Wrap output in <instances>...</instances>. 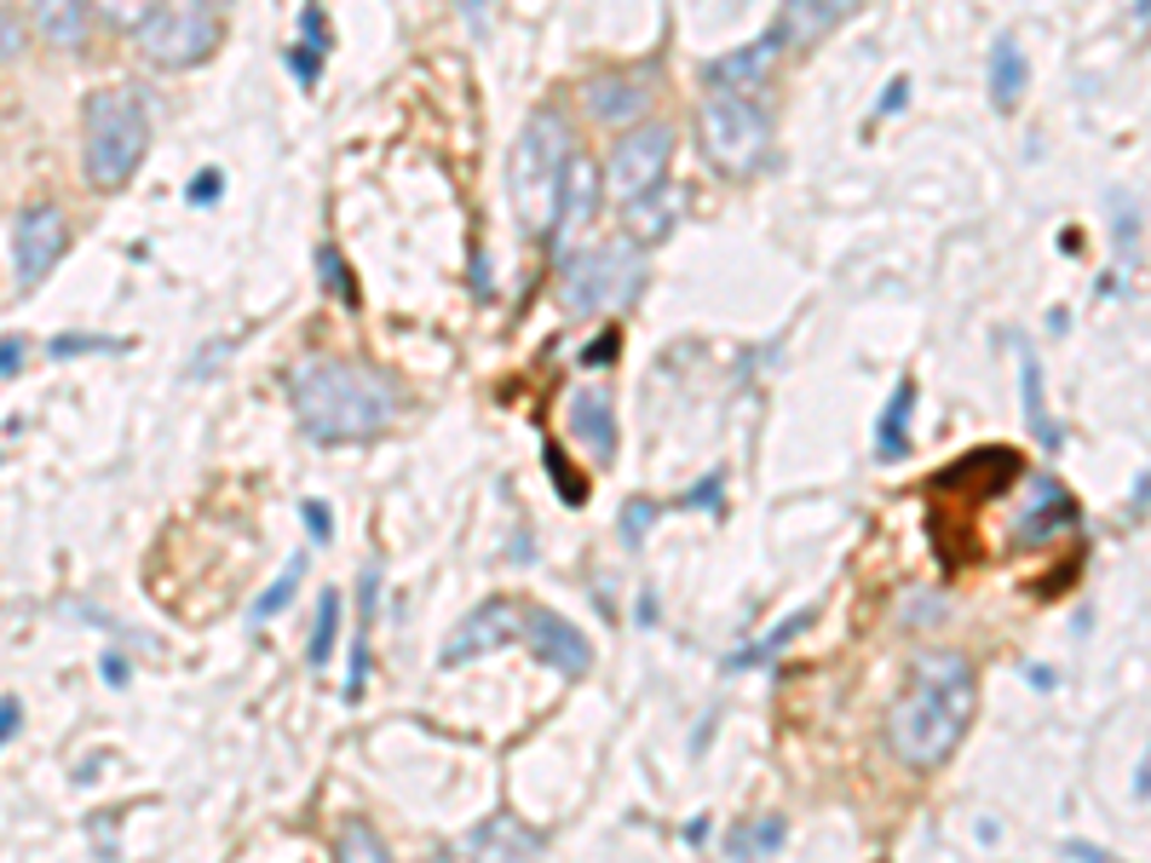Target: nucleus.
Wrapping results in <instances>:
<instances>
[{
    "label": "nucleus",
    "mask_w": 1151,
    "mask_h": 863,
    "mask_svg": "<svg viewBox=\"0 0 1151 863\" xmlns=\"http://www.w3.org/2000/svg\"><path fill=\"white\" fill-rule=\"evenodd\" d=\"M36 36L52 47V52H81L87 47V36H92V7H63V0H47V7H36Z\"/></svg>",
    "instance_id": "22"
},
{
    "label": "nucleus",
    "mask_w": 1151,
    "mask_h": 863,
    "mask_svg": "<svg viewBox=\"0 0 1151 863\" xmlns=\"http://www.w3.org/2000/svg\"><path fill=\"white\" fill-rule=\"evenodd\" d=\"M777 63H784V47H777V36L766 29V36L742 41V47H731V52H720V58H708V63H702V81H708V92L755 98V92L777 76Z\"/></svg>",
    "instance_id": "13"
},
{
    "label": "nucleus",
    "mask_w": 1151,
    "mask_h": 863,
    "mask_svg": "<svg viewBox=\"0 0 1151 863\" xmlns=\"http://www.w3.org/2000/svg\"><path fill=\"white\" fill-rule=\"evenodd\" d=\"M121 340H105V335H58V340H47V357H87V351H116Z\"/></svg>",
    "instance_id": "33"
},
{
    "label": "nucleus",
    "mask_w": 1151,
    "mask_h": 863,
    "mask_svg": "<svg viewBox=\"0 0 1151 863\" xmlns=\"http://www.w3.org/2000/svg\"><path fill=\"white\" fill-rule=\"evenodd\" d=\"M680 507H726V489H720V473H708V478H697L686 495H680Z\"/></svg>",
    "instance_id": "36"
},
{
    "label": "nucleus",
    "mask_w": 1151,
    "mask_h": 863,
    "mask_svg": "<svg viewBox=\"0 0 1151 863\" xmlns=\"http://www.w3.org/2000/svg\"><path fill=\"white\" fill-rule=\"evenodd\" d=\"M334 863H392V852L363 817H346L341 835H334Z\"/></svg>",
    "instance_id": "28"
},
{
    "label": "nucleus",
    "mask_w": 1151,
    "mask_h": 863,
    "mask_svg": "<svg viewBox=\"0 0 1151 863\" xmlns=\"http://www.w3.org/2000/svg\"><path fill=\"white\" fill-rule=\"evenodd\" d=\"M811 627V611H789L784 622L771 627V634H760V639H749V645H737L731 656H726V668L731 674H749V668H766V662H777V651H784L789 639H800Z\"/></svg>",
    "instance_id": "25"
},
{
    "label": "nucleus",
    "mask_w": 1151,
    "mask_h": 863,
    "mask_svg": "<svg viewBox=\"0 0 1151 863\" xmlns=\"http://www.w3.org/2000/svg\"><path fill=\"white\" fill-rule=\"evenodd\" d=\"M1020 397H1025V420H1031V432H1036V444L1054 455L1060 444H1065V432H1060V420L1047 415V397H1042V363H1036V351L1020 340Z\"/></svg>",
    "instance_id": "23"
},
{
    "label": "nucleus",
    "mask_w": 1151,
    "mask_h": 863,
    "mask_svg": "<svg viewBox=\"0 0 1151 863\" xmlns=\"http://www.w3.org/2000/svg\"><path fill=\"white\" fill-rule=\"evenodd\" d=\"M513 639H524V599H506V593H495V599L472 605V611L455 622V634L444 639V651H437V668H466L472 656L501 651V645H513Z\"/></svg>",
    "instance_id": "10"
},
{
    "label": "nucleus",
    "mask_w": 1151,
    "mask_h": 863,
    "mask_svg": "<svg viewBox=\"0 0 1151 863\" xmlns=\"http://www.w3.org/2000/svg\"><path fill=\"white\" fill-rule=\"evenodd\" d=\"M426 863H461V857H455V852H432Z\"/></svg>",
    "instance_id": "44"
},
{
    "label": "nucleus",
    "mask_w": 1151,
    "mask_h": 863,
    "mask_svg": "<svg viewBox=\"0 0 1151 863\" xmlns=\"http://www.w3.org/2000/svg\"><path fill=\"white\" fill-rule=\"evenodd\" d=\"M70 254V219L58 202H29L12 219V271H18V294H36L52 265Z\"/></svg>",
    "instance_id": "9"
},
{
    "label": "nucleus",
    "mask_w": 1151,
    "mask_h": 863,
    "mask_svg": "<svg viewBox=\"0 0 1151 863\" xmlns=\"http://www.w3.org/2000/svg\"><path fill=\"white\" fill-rule=\"evenodd\" d=\"M299 576H306V553H294V558H288V571H283L277 582H270V587L259 593V599H254V611H248V622H254V627L277 622V616L288 611V599L299 593Z\"/></svg>",
    "instance_id": "29"
},
{
    "label": "nucleus",
    "mask_w": 1151,
    "mask_h": 863,
    "mask_svg": "<svg viewBox=\"0 0 1151 863\" xmlns=\"http://www.w3.org/2000/svg\"><path fill=\"white\" fill-rule=\"evenodd\" d=\"M127 36L156 70H196L201 58H214L225 18L214 7H145Z\"/></svg>",
    "instance_id": "6"
},
{
    "label": "nucleus",
    "mask_w": 1151,
    "mask_h": 863,
    "mask_svg": "<svg viewBox=\"0 0 1151 863\" xmlns=\"http://www.w3.org/2000/svg\"><path fill=\"white\" fill-rule=\"evenodd\" d=\"M541 852H548L541 829L519 823L513 812L472 823V835H466V863H541Z\"/></svg>",
    "instance_id": "15"
},
{
    "label": "nucleus",
    "mask_w": 1151,
    "mask_h": 863,
    "mask_svg": "<svg viewBox=\"0 0 1151 863\" xmlns=\"http://www.w3.org/2000/svg\"><path fill=\"white\" fill-rule=\"evenodd\" d=\"M978 714V674L962 651H922L909 662V680L893 696L882 737L898 766L909 772H938L967 737Z\"/></svg>",
    "instance_id": "2"
},
{
    "label": "nucleus",
    "mask_w": 1151,
    "mask_h": 863,
    "mask_svg": "<svg viewBox=\"0 0 1151 863\" xmlns=\"http://www.w3.org/2000/svg\"><path fill=\"white\" fill-rule=\"evenodd\" d=\"M564 426H570V438L599 460V467H611V460H617V404H611V391H604V386H576L564 397Z\"/></svg>",
    "instance_id": "14"
},
{
    "label": "nucleus",
    "mask_w": 1151,
    "mask_h": 863,
    "mask_svg": "<svg viewBox=\"0 0 1151 863\" xmlns=\"http://www.w3.org/2000/svg\"><path fill=\"white\" fill-rule=\"evenodd\" d=\"M662 513H668V507H657L651 495H633V502L622 507V518H617V536H622V547H646L651 524H657Z\"/></svg>",
    "instance_id": "32"
},
{
    "label": "nucleus",
    "mask_w": 1151,
    "mask_h": 863,
    "mask_svg": "<svg viewBox=\"0 0 1151 863\" xmlns=\"http://www.w3.org/2000/svg\"><path fill=\"white\" fill-rule=\"evenodd\" d=\"M697 132H702L708 168H720V173H749L755 161L766 156V145H771V116H766V105H755V98L708 92L702 110H697Z\"/></svg>",
    "instance_id": "7"
},
{
    "label": "nucleus",
    "mask_w": 1151,
    "mask_h": 863,
    "mask_svg": "<svg viewBox=\"0 0 1151 863\" xmlns=\"http://www.w3.org/2000/svg\"><path fill=\"white\" fill-rule=\"evenodd\" d=\"M582 98H588V116H593V121L628 132V127H639V116H646L651 87L639 81V76H593V81L582 87Z\"/></svg>",
    "instance_id": "18"
},
{
    "label": "nucleus",
    "mask_w": 1151,
    "mask_h": 863,
    "mask_svg": "<svg viewBox=\"0 0 1151 863\" xmlns=\"http://www.w3.org/2000/svg\"><path fill=\"white\" fill-rule=\"evenodd\" d=\"M23 725V708H18V696H0V748L12 743V732Z\"/></svg>",
    "instance_id": "41"
},
{
    "label": "nucleus",
    "mask_w": 1151,
    "mask_h": 863,
    "mask_svg": "<svg viewBox=\"0 0 1151 863\" xmlns=\"http://www.w3.org/2000/svg\"><path fill=\"white\" fill-rule=\"evenodd\" d=\"M1025 81H1031V63L1020 52V41L1002 36L991 47V105L1007 116V110H1020V98H1025Z\"/></svg>",
    "instance_id": "24"
},
{
    "label": "nucleus",
    "mask_w": 1151,
    "mask_h": 863,
    "mask_svg": "<svg viewBox=\"0 0 1151 863\" xmlns=\"http://www.w3.org/2000/svg\"><path fill=\"white\" fill-rule=\"evenodd\" d=\"M604 202V168L599 161H588L582 150L570 156V168H564V185H559V214H553V242L576 237V230H588L593 214Z\"/></svg>",
    "instance_id": "16"
},
{
    "label": "nucleus",
    "mask_w": 1151,
    "mask_h": 863,
    "mask_svg": "<svg viewBox=\"0 0 1151 863\" xmlns=\"http://www.w3.org/2000/svg\"><path fill=\"white\" fill-rule=\"evenodd\" d=\"M846 18H853V0H789V7L777 12L771 36H777L784 52H806L811 41H824L829 29L846 23Z\"/></svg>",
    "instance_id": "17"
},
{
    "label": "nucleus",
    "mask_w": 1151,
    "mask_h": 863,
    "mask_svg": "<svg viewBox=\"0 0 1151 863\" xmlns=\"http://www.w3.org/2000/svg\"><path fill=\"white\" fill-rule=\"evenodd\" d=\"M904 98H909V76H893V81L882 87V98H875V116H893V110H904Z\"/></svg>",
    "instance_id": "40"
},
{
    "label": "nucleus",
    "mask_w": 1151,
    "mask_h": 863,
    "mask_svg": "<svg viewBox=\"0 0 1151 863\" xmlns=\"http://www.w3.org/2000/svg\"><path fill=\"white\" fill-rule=\"evenodd\" d=\"M219 196H225V173H219V168H201V173L190 179V190H185V202H190V208H208V202H219Z\"/></svg>",
    "instance_id": "35"
},
{
    "label": "nucleus",
    "mask_w": 1151,
    "mask_h": 863,
    "mask_svg": "<svg viewBox=\"0 0 1151 863\" xmlns=\"http://www.w3.org/2000/svg\"><path fill=\"white\" fill-rule=\"evenodd\" d=\"M541 467H548V478H553V489H559L564 507H582V502H588V478L570 473V460H564V449H559L553 438L541 444Z\"/></svg>",
    "instance_id": "31"
},
{
    "label": "nucleus",
    "mask_w": 1151,
    "mask_h": 863,
    "mask_svg": "<svg viewBox=\"0 0 1151 863\" xmlns=\"http://www.w3.org/2000/svg\"><path fill=\"white\" fill-rule=\"evenodd\" d=\"M334 639H341V587L317 593V616H312V639H306V662L312 668H328Z\"/></svg>",
    "instance_id": "27"
},
{
    "label": "nucleus",
    "mask_w": 1151,
    "mask_h": 863,
    "mask_svg": "<svg viewBox=\"0 0 1151 863\" xmlns=\"http://www.w3.org/2000/svg\"><path fill=\"white\" fill-rule=\"evenodd\" d=\"M328 47H334L328 12H323V7H299V41L288 47V76H294L299 87H317V81H323V63H328Z\"/></svg>",
    "instance_id": "20"
},
{
    "label": "nucleus",
    "mask_w": 1151,
    "mask_h": 863,
    "mask_svg": "<svg viewBox=\"0 0 1151 863\" xmlns=\"http://www.w3.org/2000/svg\"><path fill=\"white\" fill-rule=\"evenodd\" d=\"M524 645L535 662H548L564 680H588L593 674V639L576 622H564L548 605H524Z\"/></svg>",
    "instance_id": "12"
},
{
    "label": "nucleus",
    "mask_w": 1151,
    "mask_h": 863,
    "mask_svg": "<svg viewBox=\"0 0 1151 863\" xmlns=\"http://www.w3.org/2000/svg\"><path fill=\"white\" fill-rule=\"evenodd\" d=\"M317 277H323V288H328V300H341V306H357V300H363L352 265L341 259V248H334V242L317 248Z\"/></svg>",
    "instance_id": "30"
},
{
    "label": "nucleus",
    "mask_w": 1151,
    "mask_h": 863,
    "mask_svg": "<svg viewBox=\"0 0 1151 863\" xmlns=\"http://www.w3.org/2000/svg\"><path fill=\"white\" fill-rule=\"evenodd\" d=\"M784 835H789V823H784V817L737 823L731 835H726V857H731V863H771L777 852H784Z\"/></svg>",
    "instance_id": "26"
},
{
    "label": "nucleus",
    "mask_w": 1151,
    "mask_h": 863,
    "mask_svg": "<svg viewBox=\"0 0 1151 863\" xmlns=\"http://www.w3.org/2000/svg\"><path fill=\"white\" fill-rule=\"evenodd\" d=\"M1082 529V502L1054 478V473H1036L1025 478V502L1013 513V529H1007V547H1047L1054 536H1071Z\"/></svg>",
    "instance_id": "11"
},
{
    "label": "nucleus",
    "mask_w": 1151,
    "mask_h": 863,
    "mask_svg": "<svg viewBox=\"0 0 1151 863\" xmlns=\"http://www.w3.org/2000/svg\"><path fill=\"white\" fill-rule=\"evenodd\" d=\"M617 346H622L617 335H604V340H593V346L582 351V363H588V369H593V363H611V357H617Z\"/></svg>",
    "instance_id": "43"
},
{
    "label": "nucleus",
    "mask_w": 1151,
    "mask_h": 863,
    "mask_svg": "<svg viewBox=\"0 0 1151 863\" xmlns=\"http://www.w3.org/2000/svg\"><path fill=\"white\" fill-rule=\"evenodd\" d=\"M673 121H639L628 127L622 139L611 145V156H604V190L617 196L622 208L633 202H646V196L662 190L668 168H673Z\"/></svg>",
    "instance_id": "8"
},
{
    "label": "nucleus",
    "mask_w": 1151,
    "mask_h": 863,
    "mask_svg": "<svg viewBox=\"0 0 1151 863\" xmlns=\"http://www.w3.org/2000/svg\"><path fill=\"white\" fill-rule=\"evenodd\" d=\"M98 680H105V685H127V680H132V662H127L121 651H105V656H98Z\"/></svg>",
    "instance_id": "38"
},
{
    "label": "nucleus",
    "mask_w": 1151,
    "mask_h": 863,
    "mask_svg": "<svg viewBox=\"0 0 1151 863\" xmlns=\"http://www.w3.org/2000/svg\"><path fill=\"white\" fill-rule=\"evenodd\" d=\"M1065 857H1076V863H1123V857H1111V852L1094 846V841H1065Z\"/></svg>",
    "instance_id": "42"
},
{
    "label": "nucleus",
    "mask_w": 1151,
    "mask_h": 863,
    "mask_svg": "<svg viewBox=\"0 0 1151 863\" xmlns=\"http://www.w3.org/2000/svg\"><path fill=\"white\" fill-rule=\"evenodd\" d=\"M909 415H916V375H898L882 420H875V460L893 467V460L909 455Z\"/></svg>",
    "instance_id": "21"
},
{
    "label": "nucleus",
    "mask_w": 1151,
    "mask_h": 863,
    "mask_svg": "<svg viewBox=\"0 0 1151 863\" xmlns=\"http://www.w3.org/2000/svg\"><path fill=\"white\" fill-rule=\"evenodd\" d=\"M381 611V564H363L357 576V634H352V662H346V703H363L368 691V627Z\"/></svg>",
    "instance_id": "19"
},
{
    "label": "nucleus",
    "mask_w": 1151,
    "mask_h": 863,
    "mask_svg": "<svg viewBox=\"0 0 1151 863\" xmlns=\"http://www.w3.org/2000/svg\"><path fill=\"white\" fill-rule=\"evenodd\" d=\"M23 357H29V340H23V335H0V380L23 375Z\"/></svg>",
    "instance_id": "37"
},
{
    "label": "nucleus",
    "mask_w": 1151,
    "mask_h": 863,
    "mask_svg": "<svg viewBox=\"0 0 1151 863\" xmlns=\"http://www.w3.org/2000/svg\"><path fill=\"white\" fill-rule=\"evenodd\" d=\"M576 156V132L564 121L559 105H535L530 121L519 127V145L506 156V185H513V202L519 214L548 230L553 237V214H559V185H564V168Z\"/></svg>",
    "instance_id": "4"
},
{
    "label": "nucleus",
    "mask_w": 1151,
    "mask_h": 863,
    "mask_svg": "<svg viewBox=\"0 0 1151 863\" xmlns=\"http://www.w3.org/2000/svg\"><path fill=\"white\" fill-rule=\"evenodd\" d=\"M23 41H29V23H23V12H18V7H0V63H7V58H18V52H23Z\"/></svg>",
    "instance_id": "34"
},
{
    "label": "nucleus",
    "mask_w": 1151,
    "mask_h": 863,
    "mask_svg": "<svg viewBox=\"0 0 1151 863\" xmlns=\"http://www.w3.org/2000/svg\"><path fill=\"white\" fill-rule=\"evenodd\" d=\"M651 277V259L633 237H611L599 248H582L564 259L559 271V300L570 317H599V311H617L628 300H639V288Z\"/></svg>",
    "instance_id": "5"
},
{
    "label": "nucleus",
    "mask_w": 1151,
    "mask_h": 863,
    "mask_svg": "<svg viewBox=\"0 0 1151 863\" xmlns=\"http://www.w3.org/2000/svg\"><path fill=\"white\" fill-rule=\"evenodd\" d=\"M288 404L312 444L341 449V444H368L381 432H392V420L410 409V391L386 369H375V363L317 351L288 369Z\"/></svg>",
    "instance_id": "1"
},
{
    "label": "nucleus",
    "mask_w": 1151,
    "mask_h": 863,
    "mask_svg": "<svg viewBox=\"0 0 1151 863\" xmlns=\"http://www.w3.org/2000/svg\"><path fill=\"white\" fill-rule=\"evenodd\" d=\"M299 513H306V529H312V542L323 547V542L334 536V518H328V502H306V507H299Z\"/></svg>",
    "instance_id": "39"
},
{
    "label": "nucleus",
    "mask_w": 1151,
    "mask_h": 863,
    "mask_svg": "<svg viewBox=\"0 0 1151 863\" xmlns=\"http://www.w3.org/2000/svg\"><path fill=\"white\" fill-rule=\"evenodd\" d=\"M150 156V105L139 87H98L81 105V161L92 190H121Z\"/></svg>",
    "instance_id": "3"
}]
</instances>
